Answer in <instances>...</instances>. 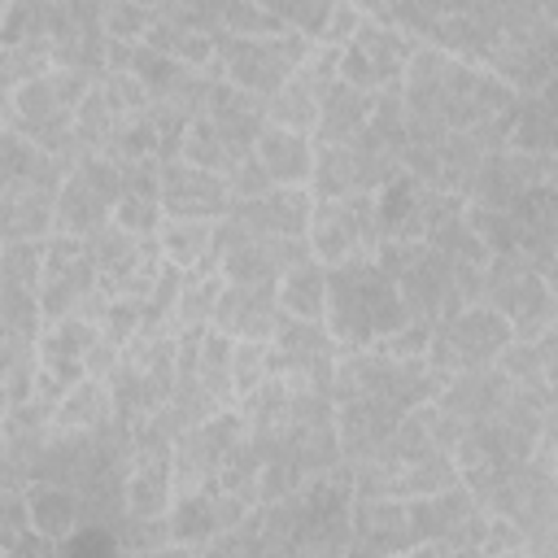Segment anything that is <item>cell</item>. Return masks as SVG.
Returning a JSON list of instances; mask_svg holds the SVG:
<instances>
[{"instance_id": "cell-1", "label": "cell", "mask_w": 558, "mask_h": 558, "mask_svg": "<svg viewBox=\"0 0 558 558\" xmlns=\"http://www.w3.org/2000/svg\"><path fill=\"white\" fill-rule=\"evenodd\" d=\"M375 257L397 279V292H401L410 318L440 323L484 296V266L453 262L449 253L432 248L427 240H384Z\"/></svg>"}, {"instance_id": "cell-2", "label": "cell", "mask_w": 558, "mask_h": 558, "mask_svg": "<svg viewBox=\"0 0 558 558\" xmlns=\"http://www.w3.org/2000/svg\"><path fill=\"white\" fill-rule=\"evenodd\" d=\"M340 349H371L410 323L397 279L379 266V257H349L327 266V318Z\"/></svg>"}, {"instance_id": "cell-3", "label": "cell", "mask_w": 558, "mask_h": 558, "mask_svg": "<svg viewBox=\"0 0 558 558\" xmlns=\"http://www.w3.org/2000/svg\"><path fill=\"white\" fill-rule=\"evenodd\" d=\"M314 39L301 31H279V35H218V57L209 61V74L257 92V96H275L296 65L310 57Z\"/></svg>"}, {"instance_id": "cell-4", "label": "cell", "mask_w": 558, "mask_h": 558, "mask_svg": "<svg viewBox=\"0 0 558 558\" xmlns=\"http://www.w3.org/2000/svg\"><path fill=\"white\" fill-rule=\"evenodd\" d=\"M314 179L310 192L314 196H357V192H379L388 187L405 166H401V148H392L388 140H379L371 126L349 140V144H314Z\"/></svg>"}, {"instance_id": "cell-5", "label": "cell", "mask_w": 558, "mask_h": 558, "mask_svg": "<svg viewBox=\"0 0 558 558\" xmlns=\"http://www.w3.org/2000/svg\"><path fill=\"white\" fill-rule=\"evenodd\" d=\"M514 340V327L506 314H497L493 305L475 301L449 318H440L432 327V344H427V366L440 371L445 379L475 371V366H493L501 357V349Z\"/></svg>"}, {"instance_id": "cell-6", "label": "cell", "mask_w": 558, "mask_h": 558, "mask_svg": "<svg viewBox=\"0 0 558 558\" xmlns=\"http://www.w3.org/2000/svg\"><path fill=\"white\" fill-rule=\"evenodd\" d=\"M484 305L510 318L514 340H536L554 327V288L519 253H493L484 266Z\"/></svg>"}, {"instance_id": "cell-7", "label": "cell", "mask_w": 558, "mask_h": 558, "mask_svg": "<svg viewBox=\"0 0 558 558\" xmlns=\"http://www.w3.org/2000/svg\"><path fill=\"white\" fill-rule=\"evenodd\" d=\"M384 244L379 231V205L371 192L357 196H314L310 218V248L318 262L336 266L349 257H375Z\"/></svg>"}, {"instance_id": "cell-8", "label": "cell", "mask_w": 558, "mask_h": 558, "mask_svg": "<svg viewBox=\"0 0 558 558\" xmlns=\"http://www.w3.org/2000/svg\"><path fill=\"white\" fill-rule=\"evenodd\" d=\"M122 166L105 153H87L61 183L57 192V231L65 235H87L105 227L122 201Z\"/></svg>"}, {"instance_id": "cell-9", "label": "cell", "mask_w": 558, "mask_h": 558, "mask_svg": "<svg viewBox=\"0 0 558 558\" xmlns=\"http://www.w3.org/2000/svg\"><path fill=\"white\" fill-rule=\"evenodd\" d=\"M248 436V423L240 414V405H222L214 418L187 427L183 436H174V493H201L218 484V471L227 462V453Z\"/></svg>"}, {"instance_id": "cell-10", "label": "cell", "mask_w": 558, "mask_h": 558, "mask_svg": "<svg viewBox=\"0 0 558 558\" xmlns=\"http://www.w3.org/2000/svg\"><path fill=\"white\" fill-rule=\"evenodd\" d=\"M423 39H414L401 26H384V22H362L357 35L344 44L340 52V78L366 92H384L392 83L405 78V65L414 57Z\"/></svg>"}, {"instance_id": "cell-11", "label": "cell", "mask_w": 558, "mask_h": 558, "mask_svg": "<svg viewBox=\"0 0 558 558\" xmlns=\"http://www.w3.org/2000/svg\"><path fill=\"white\" fill-rule=\"evenodd\" d=\"M379 205V231L384 240H427V231L458 205H466V196L458 192H440L432 183H423L418 174L401 170L388 187L375 192Z\"/></svg>"}, {"instance_id": "cell-12", "label": "cell", "mask_w": 558, "mask_h": 558, "mask_svg": "<svg viewBox=\"0 0 558 558\" xmlns=\"http://www.w3.org/2000/svg\"><path fill=\"white\" fill-rule=\"evenodd\" d=\"M92 288H100V270H96V262H92V253H87V240H83V235L52 231V235H48L44 283H39L44 318L57 323V318L78 314V305L87 301Z\"/></svg>"}, {"instance_id": "cell-13", "label": "cell", "mask_w": 558, "mask_h": 558, "mask_svg": "<svg viewBox=\"0 0 558 558\" xmlns=\"http://www.w3.org/2000/svg\"><path fill=\"white\" fill-rule=\"evenodd\" d=\"M253 514V501H244L240 493L227 488H201V493H183L170 506V532H174V549H196L205 554V545L218 532L240 527Z\"/></svg>"}, {"instance_id": "cell-14", "label": "cell", "mask_w": 558, "mask_h": 558, "mask_svg": "<svg viewBox=\"0 0 558 558\" xmlns=\"http://www.w3.org/2000/svg\"><path fill=\"white\" fill-rule=\"evenodd\" d=\"M275 344V371L283 375H301L318 388L331 392V375H336V362H340V340L331 336L327 323H310V318H283L279 331L270 336Z\"/></svg>"}, {"instance_id": "cell-15", "label": "cell", "mask_w": 558, "mask_h": 558, "mask_svg": "<svg viewBox=\"0 0 558 558\" xmlns=\"http://www.w3.org/2000/svg\"><path fill=\"white\" fill-rule=\"evenodd\" d=\"M488 514H506L527 536H536L549 523H558V484L527 458V462L506 471V480L497 484V493L488 501Z\"/></svg>"}, {"instance_id": "cell-16", "label": "cell", "mask_w": 558, "mask_h": 558, "mask_svg": "<svg viewBox=\"0 0 558 558\" xmlns=\"http://www.w3.org/2000/svg\"><path fill=\"white\" fill-rule=\"evenodd\" d=\"M227 174L201 170L183 157L161 161V209L166 218H222L231 209Z\"/></svg>"}, {"instance_id": "cell-17", "label": "cell", "mask_w": 558, "mask_h": 558, "mask_svg": "<svg viewBox=\"0 0 558 558\" xmlns=\"http://www.w3.org/2000/svg\"><path fill=\"white\" fill-rule=\"evenodd\" d=\"M283 318L288 314L279 305V283H231L227 279L214 305V327L227 331L231 340H270Z\"/></svg>"}, {"instance_id": "cell-18", "label": "cell", "mask_w": 558, "mask_h": 558, "mask_svg": "<svg viewBox=\"0 0 558 558\" xmlns=\"http://www.w3.org/2000/svg\"><path fill=\"white\" fill-rule=\"evenodd\" d=\"M405 418L401 405L384 401V397H357V401H340L336 405V432H340V453L349 466L375 458L384 449V440L397 432V423Z\"/></svg>"}, {"instance_id": "cell-19", "label": "cell", "mask_w": 558, "mask_h": 558, "mask_svg": "<svg viewBox=\"0 0 558 558\" xmlns=\"http://www.w3.org/2000/svg\"><path fill=\"white\" fill-rule=\"evenodd\" d=\"M418 536L401 497H353V554H410Z\"/></svg>"}, {"instance_id": "cell-20", "label": "cell", "mask_w": 558, "mask_h": 558, "mask_svg": "<svg viewBox=\"0 0 558 558\" xmlns=\"http://www.w3.org/2000/svg\"><path fill=\"white\" fill-rule=\"evenodd\" d=\"M248 235H310L314 218V192L310 187H270L266 196L235 201L227 209Z\"/></svg>"}, {"instance_id": "cell-21", "label": "cell", "mask_w": 558, "mask_h": 558, "mask_svg": "<svg viewBox=\"0 0 558 558\" xmlns=\"http://www.w3.org/2000/svg\"><path fill=\"white\" fill-rule=\"evenodd\" d=\"M510 397H514V379L493 362V366H475V371L453 375V379L440 388L436 401H440L449 414H458L462 423H484V418H497Z\"/></svg>"}, {"instance_id": "cell-22", "label": "cell", "mask_w": 558, "mask_h": 558, "mask_svg": "<svg viewBox=\"0 0 558 558\" xmlns=\"http://www.w3.org/2000/svg\"><path fill=\"white\" fill-rule=\"evenodd\" d=\"M100 336V323L83 318V314H70V318H57L44 327L39 336V371H48L61 388H74L83 375H87V349L96 344Z\"/></svg>"}, {"instance_id": "cell-23", "label": "cell", "mask_w": 558, "mask_h": 558, "mask_svg": "<svg viewBox=\"0 0 558 558\" xmlns=\"http://www.w3.org/2000/svg\"><path fill=\"white\" fill-rule=\"evenodd\" d=\"M205 118H209L231 144H240L244 153H253L257 135L270 126V96L244 92V87H235V83H227V78H214Z\"/></svg>"}, {"instance_id": "cell-24", "label": "cell", "mask_w": 558, "mask_h": 558, "mask_svg": "<svg viewBox=\"0 0 558 558\" xmlns=\"http://www.w3.org/2000/svg\"><path fill=\"white\" fill-rule=\"evenodd\" d=\"M253 153H257V161L270 170V179L275 183H283V187H310V179H314V135H305V131H288V126H266L262 135H257V144H253Z\"/></svg>"}, {"instance_id": "cell-25", "label": "cell", "mask_w": 558, "mask_h": 558, "mask_svg": "<svg viewBox=\"0 0 558 558\" xmlns=\"http://www.w3.org/2000/svg\"><path fill=\"white\" fill-rule=\"evenodd\" d=\"M405 506H410V527H414V536H418V549L432 545V541H440V536H449L458 523H466L475 510H484V506L471 497V488H466L462 480L449 484V488L410 497Z\"/></svg>"}, {"instance_id": "cell-26", "label": "cell", "mask_w": 558, "mask_h": 558, "mask_svg": "<svg viewBox=\"0 0 558 558\" xmlns=\"http://www.w3.org/2000/svg\"><path fill=\"white\" fill-rule=\"evenodd\" d=\"M375 109V92L353 87V83H331L323 105H318V126H314V144H349L366 131Z\"/></svg>"}, {"instance_id": "cell-27", "label": "cell", "mask_w": 558, "mask_h": 558, "mask_svg": "<svg viewBox=\"0 0 558 558\" xmlns=\"http://www.w3.org/2000/svg\"><path fill=\"white\" fill-rule=\"evenodd\" d=\"M26 501H31V523L44 536H52V541H70L78 527H92L87 523V501L70 484H44V480H35L26 488Z\"/></svg>"}, {"instance_id": "cell-28", "label": "cell", "mask_w": 558, "mask_h": 558, "mask_svg": "<svg viewBox=\"0 0 558 558\" xmlns=\"http://www.w3.org/2000/svg\"><path fill=\"white\" fill-rule=\"evenodd\" d=\"M0 231L4 240H48L57 231V192L48 187L0 192Z\"/></svg>"}, {"instance_id": "cell-29", "label": "cell", "mask_w": 558, "mask_h": 558, "mask_svg": "<svg viewBox=\"0 0 558 558\" xmlns=\"http://www.w3.org/2000/svg\"><path fill=\"white\" fill-rule=\"evenodd\" d=\"M113 414H118V401H113L109 379L83 375V379H78L74 388H65V397L57 401L52 427H57V432H96V427H105Z\"/></svg>"}, {"instance_id": "cell-30", "label": "cell", "mask_w": 558, "mask_h": 558, "mask_svg": "<svg viewBox=\"0 0 558 558\" xmlns=\"http://www.w3.org/2000/svg\"><path fill=\"white\" fill-rule=\"evenodd\" d=\"M214 231H218V218H166L157 235H161L166 262H174L183 270H218Z\"/></svg>"}, {"instance_id": "cell-31", "label": "cell", "mask_w": 558, "mask_h": 558, "mask_svg": "<svg viewBox=\"0 0 558 558\" xmlns=\"http://www.w3.org/2000/svg\"><path fill=\"white\" fill-rule=\"evenodd\" d=\"M279 305L292 318L323 323L327 318V262L305 257L279 275Z\"/></svg>"}, {"instance_id": "cell-32", "label": "cell", "mask_w": 558, "mask_h": 558, "mask_svg": "<svg viewBox=\"0 0 558 558\" xmlns=\"http://www.w3.org/2000/svg\"><path fill=\"white\" fill-rule=\"evenodd\" d=\"M227 288L222 270H187L174 301V336H201L214 327V305Z\"/></svg>"}, {"instance_id": "cell-33", "label": "cell", "mask_w": 558, "mask_h": 558, "mask_svg": "<svg viewBox=\"0 0 558 558\" xmlns=\"http://www.w3.org/2000/svg\"><path fill=\"white\" fill-rule=\"evenodd\" d=\"M183 161L201 166V170H214V174H231L248 153L240 144H231L209 118H192V126L183 131V148H179Z\"/></svg>"}, {"instance_id": "cell-34", "label": "cell", "mask_w": 558, "mask_h": 558, "mask_svg": "<svg viewBox=\"0 0 558 558\" xmlns=\"http://www.w3.org/2000/svg\"><path fill=\"white\" fill-rule=\"evenodd\" d=\"M48 327L39 292L13 279H0V340H39Z\"/></svg>"}, {"instance_id": "cell-35", "label": "cell", "mask_w": 558, "mask_h": 558, "mask_svg": "<svg viewBox=\"0 0 558 558\" xmlns=\"http://www.w3.org/2000/svg\"><path fill=\"white\" fill-rule=\"evenodd\" d=\"M427 244L440 248V253H449L453 262H480V266H488V257H493V248H488V244L480 240V231L471 227L466 205L449 209V214L427 231Z\"/></svg>"}, {"instance_id": "cell-36", "label": "cell", "mask_w": 558, "mask_h": 558, "mask_svg": "<svg viewBox=\"0 0 558 558\" xmlns=\"http://www.w3.org/2000/svg\"><path fill=\"white\" fill-rule=\"evenodd\" d=\"M231 349L235 340L218 327H209L201 336V349H196V379L222 401V405H235V384H231Z\"/></svg>"}, {"instance_id": "cell-37", "label": "cell", "mask_w": 558, "mask_h": 558, "mask_svg": "<svg viewBox=\"0 0 558 558\" xmlns=\"http://www.w3.org/2000/svg\"><path fill=\"white\" fill-rule=\"evenodd\" d=\"M144 44L161 48L166 57H174V61H183V65H209V61L218 57V35L192 31V26H174V22H157Z\"/></svg>"}, {"instance_id": "cell-38", "label": "cell", "mask_w": 558, "mask_h": 558, "mask_svg": "<svg viewBox=\"0 0 558 558\" xmlns=\"http://www.w3.org/2000/svg\"><path fill=\"white\" fill-rule=\"evenodd\" d=\"M57 65L52 57V35H31V39H17V44H4V61H0V78H4V92L48 74Z\"/></svg>"}, {"instance_id": "cell-39", "label": "cell", "mask_w": 558, "mask_h": 558, "mask_svg": "<svg viewBox=\"0 0 558 558\" xmlns=\"http://www.w3.org/2000/svg\"><path fill=\"white\" fill-rule=\"evenodd\" d=\"M122 126V113L113 109V100L105 96V87L100 83H92V92L78 100V109H74V135L92 148V153H105V144L113 140V131Z\"/></svg>"}, {"instance_id": "cell-40", "label": "cell", "mask_w": 558, "mask_h": 558, "mask_svg": "<svg viewBox=\"0 0 558 558\" xmlns=\"http://www.w3.org/2000/svg\"><path fill=\"white\" fill-rule=\"evenodd\" d=\"M113 545L122 554H161L174 549V532H170V514H122L113 523Z\"/></svg>"}, {"instance_id": "cell-41", "label": "cell", "mask_w": 558, "mask_h": 558, "mask_svg": "<svg viewBox=\"0 0 558 558\" xmlns=\"http://www.w3.org/2000/svg\"><path fill=\"white\" fill-rule=\"evenodd\" d=\"M262 466H266V453L244 436L231 453H227V462H222V471H218V488H227V493H240L244 501H262Z\"/></svg>"}, {"instance_id": "cell-42", "label": "cell", "mask_w": 558, "mask_h": 558, "mask_svg": "<svg viewBox=\"0 0 558 558\" xmlns=\"http://www.w3.org/2000/svg\"><path fill=\"white\" fill-rule=\"evenodd\" d=\"M318 105H323V96H314L301 78H288V83L270 96V122H275V126H288V131L314 135V126H318Z\"/></svg>"}, {"instance_id": "cell-43", "label": "cell", "mask_w": 558, "mask_h": 558, "mask_svg": "<svg viewBox=\"0 0 558 558\" xmlns=\"http://www.w3.org/2000/svg\"><path fill=\"white\" fill-rule=\"evenodd\" d=\"M270 375H275V344H270V340H235V349H231L235 401L248 397L253 388H262Z\"/></svg>"}, {"instance_id": "cell-44", "label": "cell", "mask_w": 558, "mask_h": 558, "mask_svg": "<svg viewBox=\"0 0 558 558\" xmlns=\"http://www.w3.org/2000/svg\"><path fill=\"white\" fill-rule=\"evenodd\" d=\"M44 262H48V240H4V248H0V279L26 283V288L39 292Z\"/></svg>"}, {"instance_id": "cell-45", "label": "cell", "mask_w": 558, "mask_h": 558, "mask_svg": "<svg viewBox=\"0 0 558 558\" xmlns=\"http://www.w3.org/2000/svg\"><path fill=\"white\" fill-rule=\"evenodd\" d=\"M126 70L153 92V100H161L166 92H170V83L179 78V70H183V61H174V57H166L161 48H153V44H135L131 48V57H126Z\"/></svg>"}, {"instance_id": "cell-46", "label": "cell", "mask_w": 558, "mask_h": 558, "mask_svg": "<svg viewBox=\"0 0 558 558\" xmlns=\"http://www.w3.org/2000/svg\"><path fill=\"white\" fill-rule=\"evenodd\" d=\"M100 22H105V35L109 39H131V44H144L148 31L157 26L140 0H100Z\"/></svg>"}, {"instance_id": "cell-47", "label": "cell", "mask_w": 558, "mask_h": 558, "mask_svg": "<svg viewBox=\"0 0 558 558\" xmlns=\"http://www.w3.org/2000/svg\"><path fill=\"white\" fill-rule=\"evenodd\" d=\"M96 83L105 87V96L113 100V109H118L122 118H135V113H148V109H153V92H148L131 70H105Z\"/></svg>"}, {"instance_id": "cell-48", "label": "cell", "mask_w": 558, "mask_h": 558, "mask_svg": "<svg viewBox=\"0 0 558 558\" xmlns=\"http://www.w3.org/2000/svg\"><path fill=\"white\" fill-rule=\"evenodd\" d=\"M340 44H318L314 39V48H310V57L296 65V74L292 78H301L314 96H327V87L331 83H340Z\"/></svg>"}, {"instance_id": "cell-49", "label": "cell", "mask_w": 558, "mask_h": 558, "mask_svg": "<svg viewBox=\"0 0 558 558\" xmlns=\"http://www.w3.org/2000/svg\"><path fill=\"white\" fill-rule=\"evenodd\" d=\"M288 31L266 4L257 0H227V17H222V35H279Z\"/></svg>"}, {"instance_id": "cell-50", "label": "cell", "mask_w": 558, "mask_h": 558, "mask_svg": "<svg viewBox=\"0 0 558 558\" xmlns=\"http://www.w3.org/2000/svg\"><path fill=\"white\" fill-rule=\"evenodd\" d=\"M140 327H144V301H135V296H113L109 310H105V318H100V336L113 340L118 349H126V344L140 336Z\"/></svg>"}, {"instance_id": "cell-51", "label": "cell", "mask_w": 558, "mask_h": 558, "mask_svg": "<svg viewBox=\"0 0 558 558\" xmlns=\"http://www.w3.org/2000/svg\"><path fill=\"white\" fill-rule=\"evenodd\" d=\"M113 222H122V227L135 231V235H157L161 222H166L161 196H135V192H126V196L118 201V209H113Z\"/></svg>"}, {"instance_id": "cell-52", "label": "cell", "mask_w": 558, "mask_h": 558, "mask_svg": "<svg viewBox=\"0 0 558 558\" xmlns=\"http://www.w3.org/2000/svg\"><path fill=\"white\" fill-rule=\"evenodd\" d=\"M227 187H231V201H253V196H266L270 187H279L270 179V170L257 161V153H248L231 174H227Z\"/></svg>"}, {"instance_id": "cell-53", "label": "cell", "mask_w": 558, "mask_h": 558, "mask_svg": "<svg viewBox=\"0 0 558 558\" xmlns=\"http://www.w3.org/2000/svg\"><path fill=\"white\" fill-rule=\"evenodd\" d=\"M523 549H527V532L506 514H488V532H484L480 554H523Z\"/></svg>"}, {"instance_id": "cell-54", "label": "cell", "mask_w": 558, "mask_h": 558, "mask_svg": "<svg viewBox=\"0 0 558 558\" xmlns=\"http://www.w3.org/2000/svg\"><path fill=\"white\" fill-rule=\"evenodd\" d=\"M532 462L558 484V401L541 418V432H536V445H532Z\"/></svg>"}, {"instance_id": "cell-55", "label": "cell", "mask_w": 558, "mask_h": 558, "mask_svg": "<svg viewBox=\"0 0 558 558\" xmlns=\"http://www.w3.org/2000/svg\"><path fill=\"white\" fill-rule=\"evenodd\" d=\"M362 22H366V17L357 13V4H353V0H340V4L331 9V17H327V31L318 35V44H340V48H344V44L357 35Z\"/></svg>"}, {"instance_id": "cell-56", "label": "cell", "mask_w": 558, "mask_h": 558, "mask_svg": "<svg viewBox=\"0 0 558 558\" xmlns=\"http://www.w3.org/2000/svg\"><path fill=\"white\" fill-rule=\"evenodd\" d=\"M118 357H122V349L113 344V340H105V336H96V344L87 349V375H100V379H109V371L118 366Z\"/></svg>"}, {"instance_id": "cell-57", "label": "cell", "mask_w": 558, "mask_h": 558, "mask_svg": "<svg viewBox=\"0 0 558 558\" xmlns=\"http://www.w3.org/2000/svg\"><path fill=\"white\" fill-rule=\"evenodd\" d=\"M532 344H536V357H541L545 379H549V384H554V392H558V327H549V331H545V336H536Z\"/></svg>"}, {"instance_id": "cell-58", "label": "cell", "mask_w": 558, "mask_h": 558, "mask_svg": "<svg viewBox=\"0 0 558 558\" xmlns=\"http://www.w3.org/2000/svg\"><path fill=\"white\" fill-rule=\"evenodd\" d=\"M140 9H144L153 22H174L179 9H183V0H140Z\"/></svg>"}, {"instance_id": "cell-59", "label": "cell", "mask_w": 558, "mask_h": 558, "mask_svg": "<svg viewBox=\"0 0 558 558\" xmlns=\"http://www.w3.org/2000/svg\"><path fill=\"white\" fill-rule=\"evenodd\" d=\"M554 401H558V392H554Z\"/></svg>"}]
</instances>
